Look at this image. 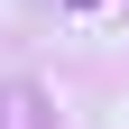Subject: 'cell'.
Returning <instances> with one entry per match:
<instances>
[{
  "instance_id": "6da1fadb",
  "label": "cell",
  "mask_w": 129,
  "mask_h": 129,
  "mask_svg": "<svg viewBox=\"0 0 129 129\" xmlns=\"http://www.w3.org/2000/svg\"><path fill=\"white\" fill-rule=\"evenodd\" d=\"M74 9H92V0H74Z\"/></svg>"
}]
</instances>
